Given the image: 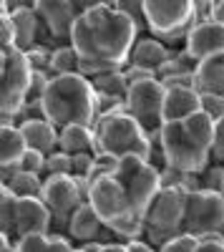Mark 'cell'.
Returning a JSON list of instances; mask_svg holds the SVG:
<instances>
[{"label": "cell", "mask_w": 224, "mask_h": 252, "mask_svg": "<svg viewBox=\"0 0 224 252\" xmlns=\"http://www.w3.org/2000/svg\"><path fill=\"white\" fill-rule=\"evenodd\" d=\"M164 98L167 89L159 78L136 81L126 94V111L144 126V131H156L164 126Z\"/></svg>", "instance_id": "cell-12"}, {"label": "cell", "mask_w": 224, "mask_h": 252, "mask_svg": "<svg viewBox=\"0 0 224 252\" xmlns=\"http://www.w3.org/2000/svg\"><path fill=\"white\" fill-rule=\"evenodd\" d=\"M194 89L201 96H224V53L209 56L196 63Z\"/></svg>", "instance_id": "cell-17"}, {"label": "cell", "mask_w": 224, "mask_h": 252, "mask_svg": "<svg viewBox=\"0 0 224 252\" xmlns=\"http://www.w3.org/2000/svg\"><path fill=\"white\" fill-rule=\"evenodd\" d=\"M96 154L93 152H84V154H73V177L76 179H88L91 169H93Z\"/></svg>", "instance_id": "cell-37"}, {"label": "cell", "mask_w": 224, "mask_h": 252, "mask_svg": "<svg viewBox=\"0 0 224 252\" xmlns=\"http://www.w3.org/2000/svg\"><path fill=\"white\" fill-rule=\"evenodd\" d=\"M139 35V26L113 5H98L78 15L71 33V46L78 53L81 73L93 78L104 71L126 68Z\"/></svg>", "instance_id": "cell-1"}, {"label": "cell", "mask_w": 224, "mask_h": 252, "mask_svg": "<svg viewBox=\"0 0 224 252\" xmlns=\"http://www.w3.org/2000/svg\"><path fill=\"white\" fill-rule=\"evenodd\" d=\"M58 174H73V157L60 149L48 154L46 161V177H58Z\"/></svg>", "instance_id": "cell-30"}, {"label": "cell", "mask_w": 224, "mask_h": 252, "mask_svg": "<svg viewBox=\"0 0 224 252\" xmlns=\"http://www.w3.org/2000/svg\"><path fill=\"white\" fill-rule=\"evenodd\" d=\"M222 194H224V177H222Z\"/></svg>", "instance_id": "cell-51"}, {"label": "cell", "mask_w": 224, "mask_h": 252, "mask_svg": "<svg viewBox=\"0 0 224 252\" xmlns=\"http://www.w3.org/2000/svg\"><path fill=\"white\" fill-rule=\"evenodd\" d=\"M33 83V66L23 51H0V119L13 121L28 103Z\"/></svg>", "instance_id": "cell-6"}, {"label": "cell", "mask_w": 224, "mask_h": 252, "mask_svg": "<svg viewBox=\"0 0 224 252\" xmlns=\"http://www.w3.org/2000/svg\"><path fill=\"white\" fill-rule=\"evenodd\" d=\"M13 48V18L10 10L0 8V51Z\"/></svg>", "instance_id": "cell-39"}, {"label": "cell", "mask_w": 224, "mask_h": 252, "mask_svg": "<svg viewBox=\"0 0 224 252\" xmlns=\"http://www.w3.org/2000/svg\"><path fill=\"white\" fill-rule=\"evenodd\" d=\"M68 3L76 10V15H84V13L98 8V5H113V0H68Z\"/></svg>", "instance_id": "cell-43"}, {"label": "cell", "mask_w": 224, "mask_h": 252, "mask_svg": "<svg viewBox=\"0 0 224 252\" xmlns=\"http://www.w3.org/2000/svg\"><path fill=\"white\" fill-rule=\"evenodd\" d=\"M181 232L204 237L209 232H224V194L212 189L187 192L184 227Z\"/></svg>", "instance_id": "cell-11"}, {"label": "cell", "mask_w": 224, "mask_h": 252, "mask_svg": "<svg viewBox=\"0 0 224 252\" xmlns=\"http://www.w3.org/2000/svg\"><path fill=\"white\" fill-rule=\"evenodd\" d=\"M151 166H156L159 172H164L169 161H167V152H164V141H161V129L156 131H149V159H146Z\"/></svg>", "instance_id": "cell-29"}, {"label": "cell", "mask_w": 224, "mask_h": 252, "mask_svg": "<svg viewBox=\"0 0 224 252\" xmlns=\"http://www.w3.org/2000/svg\"><path fill=\"white\" fill-rule=\"evenodd\" d=\"M187 192L181 187H164L144 215V240L161 247L169 237L179 235L184 227Z\"/></svg>", "instance_id": "cell-8"}, {"label": "cell", "mask_w": 224, "mask_h": 252, "mask_svg": "<svg viewBox=\"0 0 224 252\" xmlns=\"http://www.w3.org/2000/svg\"><path fill=\"white\" fill-rule=\"evenodd\" d=\"M88 202L93 204L98 217L104 220V224L111 227L113 232L121 235L126 242L144 237V217L134 209L124 184L116 179V174L96 179L91 184Z\"/></svg>", "instance_id": "cell-4"}, {"label": "cell", "mask_w": 224, "mask_h": 252, "mask_svg": "<svg viewBox=\"0 0 224 252\" xmlns=\"http://www.w3.org/2000/svg\"><path fill=\"white\" fill-rule=\"evenodd\" d=\"M113 8L118 13L129 15L134 23L139 26L141 35L149 33V28H146V0H113Z\"/></svg>", "instance_id": "cell-28"}, {"label": "cell", "mask_w": 224, "mask_h": 252, "mask_svg": "<svg viewBox=\"0 0 224 252\" xmlns=\"http://www.w3.org/2000/svg\"><path fill=\"white\" fill-rule=\"evenodd\" d=\"M129 245V250L131 252H159V247H154L149 240H144V237H139V240H129L126 242Z\"/></svg>", "instance_id": "cell-46"}, {"label": "cell", "mask_w": 224, "mask_h": 252, "mask_svg": "<svg viewBox=\"0 0 224 252\" xmlns=\"http://www.w3.org/2000/svg\"><path fill=\"white\" fill-rule=\"evenodd\" d=\"M124 111H126V98L109 96V94H98V119L113 116V114H124Z\"/></svg>", "instance_id": "cell-35"}, {"label": "cell", "mask_w": 224, "mask_h": 252, "mask_svg": "<svg viewBox=\"0 0 224 252\" xmlns=\"http://www.w3.org/2000/svg\"><path fill=\"white\" fill-rule=\"evenodd\" d=\"M18 252H51V235H26L15 240Z\"/></svg>", "instance_id": "cell-32"}, {"label": "cell", "mask_w": 224, "mask_h": 252, "mask_svg": "<svg viewBox=\"0 0 224 252\" xmlns=\"http://www.w3.org/2000/svg\"><path fill=\"white\" fill-rule=\"evenodd\" d=\"M35 3H38V0H0V8L15 13V10H28V8H35Z\"/></svg>", "instance_id": "cell-45"}, {"label": "cell", "mask_w": 224, "mask_h": 252, "mask_svg": "<svg viewBox=\"0 0 224 252\" xmlns=\"http://www.w3.org/2000/svg\"><path fill=\"white\" fill-rule=\"evenodd\" d=\"M53 215L40 197H18L15 207V240L26 235H51Z\"/></svg>", "instance_id": "cell-14"}, {"label": "cell", "mask_w": 224, "mask_h": 252, "mask_svg": "<svg viewBox=\"0 0 224 252\" xmlns=\"http://www.w3.org/2000/svg\"><path fill=\"white\" fill-rule=\"evenodd\" d=\"M199 245V237L196 235H189V232H179L174 237H169L164 245L159 247V252H194Z\"/></svg>", "instance_id": "cell-31"}, {"label": "cell", "mask_w": 224, "mask_h": 252, "mask_svg": "<svg viewBox=\"0 0 224 252\" xmlns=\"http://www.w3.org/2000/svg\"><path fill=\"white\" fill-rule=\"evenodd\" d=\"M35 13L40 18V35L38 43L51 51L71 43V33L76 26V10L68 0H38Z\"/></svg>", "instance_id": "cell-13"}, {"label": "cell", "mask_w": 224, "mask_h": 252, "mask_svg": "<svg viewBox=\"0 0 224 252\" xmlns=\"http://www.w3.org/2000/svg\"><path fill=\"white\" fill-rule=\"evenodd\" d=\"M0 252H18L15 240H13V237H8V235H3V245H0Z\"/></svg>", "instance_id": "cell-50"}, {"label": "cell", "mask_w": 224, "mask_h": 252, "mask_svg": "<svg viewBox=\"0 0 224 252\" xmlns=\"http://www.w3.org/2000/svg\"><path fill=\"white\" fill-rule=\"evenodd\" d=\"M76 247L84 250V252H101V250H104V242L93 240V242H81V245H76Z\"/></svg>", "instance_id": "cell-48"}, {"label": "cell", "mask_w": 224, "mask_h": 252, "mask_svg": "<svg viewBox=\"0 0 224 252\" xmlns=\"http://www.w3.org/2000/svg\"><path fill=\"white\" fill-rule=\"evenodd\" d=\"M174 51H176V48L167 46L164 40L154 38L151 33H144V35H139V38H136L129 63H131V66H141V68L151 71V73L159 78L161 68H164L167 63H169V58L174 56Z\"/></svg>", "instance_id": "cell-16"}, {"label": "cell", "mask_w": 224, "mask_h": 252, "mask_svg": "<svg viewBox=\"0 0 224 252\" xmlns=\"http://www.w3.org/2000/svg\"><path fill=\"white\" fill-rule=\"evenodd\" d=\"M46 161H48V157H46L43 152L28 149L26 157H23V161H20V169H26V172H30V174H38V177L46 179Z\"/></svg>", "instance_id": "cell-33"}, {"label": "cell", "mask_w": 224, "mask_h": 252, "mask_svg": "<svg viewBox=\"0 0 224 252\" xmlns=\"http://www.w3.org/2000/svg\"><path fill=\"white\" fill-rule=\"evenodd\" d=\"M101 252H131L126 242H113V245H104Z\"/></svg>", "instance_id": "cell-49"}, {"label": "cell", "mask_w": 224, "mask_h": 252, "mask_svg": "<svg viewBox=\"0 0 224 252\" xmlns=\"http://www.w3.org/2000/svg\"><path fill=\"white\" fill-rule=\"evenodd\" d=\"M58 149L66 154H84V152H93L98 154V136H96V126H86V124H71L66 129H60L58 134Z\"/></svg>", "instance_id": "cell-19"}, {"label": "cell", "mask_w": 224, "mask_h": 252, "mask_svg": "<svg viewBox=\"0 0 224 252\" xmlns=\"http://www.w3.org/2000/svg\"><path fill=\"white\" fill-rule=\"evenodd\" d=\"M212 161L224 164V116L214 121V136H212Z\"/></svg>", "instance_id": "cell-38"}, {"label": "cell", "mask_w": 224, "mask_h": 252, "mask_svg": "<svg viewBox=\"0 0 224 252\" xmlns=\"http://www.w3.org/2000/svg\"><path fill=\"white\" fill-rule=\"evenodd\" d=\"M96 136H98L101 152H109L118 159L131 157V154L149 159V134L129 111L98 119Z\"/></svg>", "instance_id": "cell-7"}, {"label": "cell", "mask_w": 224, "mask_h": 252, "mask_svg": "<svg viewBox=\"0 0 224 252\" xmlns=\"http://www.w3.org/2000/svg\"><path fill=\"white\" fill-rule=\"evenodd\" d=\"M124 73H126V78H129V83H136V81H146V78H156L151 71H146V68H141V66H129L124 68Z\"/></svg>", "instance_id": "cell-44"}, {"label": "cell", "mask_w": 224, "mask_h": 252, "mask_svg": "<svg viewBox=\"0 0 224 252\" xmlns=\"http://www.w3.org/2000/svg\"><path fill=\"white\" fill-rule=\"evenodd\" d=\"M51 48H46V46H33V48H28L26 51V56H28V61H30V66H33V71H48L51 73ZM53 76V73H51Z\"/></svg>", "instance_id": "cell-36"}, {"label": "cell", "mask_w": 224, "mask_h": 252, "mask_svg": "<svg viewBox=\"0 0 224 252\" xmlns=\"http://www.w3.org/2000/svg\"><path fill=\"white\" fill-rule=\"evenodd\" d=\"M212 18L224 23V0H212Z\"/></svg>", "instance_id": "cell-47"}, {"label": "cell", "mask_w": 224, "mask_h": 252, "mask_svg": "<svg viewBox=\"0 0 224 252\" xmlns=\"http://www.w3.org/2000/svg\"><path fill=\"white\" fill-rule=\"evenodd\" d=\"M184 48L194 61H204L209 56L224 53V23L209 18V20H199V23L189 31Z\"/></svg>", "instance_id": "cell-15"}, {"label": "cell", "mask_w": 224, "mask_h": 252, "mask_svg": "<svg viewBox=\"0 0 224 252\" xmlns=\"http://www.w3.org/2000/svg\"><path fill=\"white\" fill-rule=\"evenodd\" d=\"M3 184L13 189L15 197H40V194H43L46 179L38 177V174H30V172H26V169H18V172H15L8 182H3Z\"/></svg>", "instance_id": "cell-25"}, {"label": "cell", "mask_w": 224, "mask_h": 252, "mask_svg": "<svg viewBox=\"0 0 224 252\" xmlns=\"http://www.w3.org/2000/svg\"><path fill=\"white\" fill-rule=\"evenodd\" d=\"M116 179L124 184L134 209L141 217L149 212L151 202L156 199V194L161 189H164V184H161V172L156 166H151L144 157H134V154L121 159Z\"/></svg>", "instance_id": "cell-9"}, {"label": "cell", "mask_w": 224, "mask_h": 252, "mask_svg": "<svg viewBox=\"0 0 224 252\" xmlns=\"http://www.w3.org/2000/svg\"><path fill=\"white\" fill-rule=\"evenodd\" d=\"M51 73L53 76H66V73H81V61L71 43L60 46L51 53Z\"/></svg>", "instance_id": "cell-26"}, {"label": "cell", "mask_w": 224, "mask_h": 252, "mask_svg": "<svg viewBox=\"0 0 224 252\" xmlns=\"http://www.w3.org/2000/svg\"><path fill=\"white\" fill-rule=\"evenodd\" d=\"M40 199L46 202V207L53 215V232L56 227H60V235H68V222L76 215V209L81 204H86L88 197L81 189L78 179L73 174H58V177H46L43 194Z\"/></svg>", "instance_id": "cell-10"}, {"label": "cell", "mask_w": 224, "mask_h": 252, "mask_svg": "<svg viewBox=\"0 0 224 252\" xmlns=\"http://www.w3.org/2000/svg\"><path fill=\"white\" fill-rule=\"evenodd\" d=\"M201 111V94L196 89H167L164 98V124L181 121Z\"/></svg>", "instance_id": "cell-21"}, {"label": "cell", "mask_w": 224, "mask_h": 252, "mask_svg": "<svg viewBox=\"0 0 224 252\" xmlns=\"http://www.w3.org/2000/svg\"><path fill=\"white\" fill-rule=\"evenodd\" d=\"M104 227H106V224H104V220L98 217V212L93 209V204L86 202V204H81V207L76 209V215L71 217V222H68V237H71L76 245H81V242H93V240L101 237Z\"/></svg>", "instance_id": "cell-18"}, {"label": "cell", "mask_w": 224, "mask_h": 252, "mask_svg": "<svg viewBox=\"0 0 224 252\" xmlns=\"http://www.w3.org/2000/svg\"><path fill=\"white\" fill-rule=\"evenodd\" d=\"M15 207H18V197L13 194L10 187H0V229L3 235L15 240Z\"/></svg>", "instance_id": "cell-27"}, {"label": "cell", "mask_w": 224, "mask_h": 252, "mask_svg": "<svg viewBox=\"0 0 224 252\" xmlns=\"http://www.w3.org/2000/svg\"><path fill=\"white\" fill-rule=\"evenodd\" d=\"M214 119L207 111H196L181 121H167L161 126L167 161L171 169L184 174H201L212 164Z\"/></svg>", "instance_id": "cell-2"}, {"label": "cell", "mask_w": 224, "mask_h": 252, "mask_svg": "<svg viewBox=\"0 0 224 252\" xmlns=\"http://www.w3.org/2000/svg\"><path fill=\"white\" fill-rule=\"evenodd\" d=\"M76 252H84V250H78V247H76Z\"/></svg>", "instance_id": "cell-52"}, {"label": "cell", "mask_w": 224, "mask_h": 252, "mask_svg": "<svg viewBox=\"0 0 224 252\" xmlns=\"http://www.w3.org/2000/svg\"><path fill=\"white\" fill-rule=\"evenodd\" d=\"M93 81V89L96 94H109V96H121V98H126L129 94V78L124 73V68H113V71H104V73H98L91 78Z\"/></svg>", "instance_id": "cell-24"}, {"label": "cell", "mask_w": 224, "mask_h": 252, "mask_svg": "<svg viewBox=\"0 0 224 252\" xmlns=\"http://www.w3.org/2000/svg\"><path fill=\"white\" fill-rule=\"evenodd\" d=\"M18 126H20V131H23L26 141H28V149H38L46 157L58 152V134L60 131L48 119H33V121H23Z\"/></svg>", "instance_id": "cell-22"}, {"label": "cell", "mask_w": 224, "mask_h": 252, "mask_svg": "<svg viewBox=\"0 0 224 252\" xmlns=\"http://www.w3.org/2000/svg\"><path fill=\"white\" fill-rule=\"evenodd\" d=\"M13 18V48L18 51H28L33 46H38V35H40V18L35 13V8L28 10H15L10 13Z\"/></svg>", "instance_id": "cell-23"}, {"label": "cell", "mask_w": 224, "mask_h": 252, "mask_svg": "<svg viewBox=\"0 0 224 252\" xmlns=\"http://www.w3.org/2000/svg\"><path fill=\"white\" fill-rule=\"evenodd\" d=\"M26 152H28V141L20 131V126L13 121H3V126H0V169L20 166Z\"/></svg>", "instance_id": "cell-20"}, {"label": "cell", "mask_w": 224, "mask_h": 252, "mask_svg": "<svg viewBox=\"0 0 224 252\" xmlns=\"http://www.w3.org/2000/svg\"><path fill=\"white\" fill-rule=\"evenodd\" d=\"M43 111H46V119L58 131L71 124L96 126L98 94L93 89V81L84 73L53 76L43 96Z\"/></svg>", "instance_id": "cell-3"}, {"label": "cell", "mask_w": 224, "mask_h": 252, "mask_svg": "<svg viewBox=\"0 0 224 252\" xmlns=\"http://www.w3.org/2000/svg\"><path fill=\"white\" fill-rule=\"evenodd\" d=\"M164 89H194V73H171L159 78Z\"/></svg>", "instance_id": "cell-41"}, {"label": "cell", "mask_w": 224, "mask_h": 252, "mask_svg": "<svg viewBox=\"0 0 224 252\" xmlns=\"http://www.w3.org/2000/svg\"><path fill=\"white\" fill-rule=\"evenodd\" d=\"M51 252H76V242L68 235L51 232Z\"/></svg>", "instance_id": "cell-42"}, {"label": "cell", "mask_w": 224, "mask_h": 252, "mask_svg": "<svg viewBox=\"0 0 224 252\" xmlns=\"http://www.w3.org/2000/svg\"><path fill=\"white\" fill-rule=\"evenodd\" d=\"M194 252H224V232H209L199 237V245Z\"/></svg>", "instance_id": "cell-40"}, {"label": "cell", "mask_w": 224, "mask_h": 252, "mask_svg": "<svg viewBox=\"0 0 224 252\" xmlns=\"http://www.w3.org/2000/svg\"><path fill=\"white\" fill-rule=\"evenodd\" d=\"M222 177H224V164L212 161L204 172L199 174L201 189H212V192H222Z\"/></svg>", "instance_id": "cell-34"}, {"label": "cell", "mask_w": 224, "mask_h": 252, "mask_svg": "<svg viewBox=\"0 0 224 252\" xmlns=\"http://www.w3.org/2000/svg\"><path fill=\"white\" fill-rule=\"evenodd\" d=\"M199 23L194 0H146V28L171 48H184L189 31Z\"/></svg>", "instance_id": "cell-5"}]
</instances>
